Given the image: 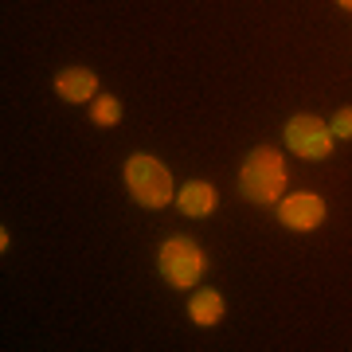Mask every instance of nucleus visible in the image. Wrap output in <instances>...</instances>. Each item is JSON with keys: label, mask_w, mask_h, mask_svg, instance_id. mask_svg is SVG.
I'll return each instance as SVG.
<instances>
[{"label": "nucleus", "mask_w": 352, "mask_h": 352, "mask_svg": "<svg viewBox=\"0 0 352 352\" xmlns=\"http://www.w3.org/2000/svg\"><path fill=\"white\" fill-rule=\"evenodd\" d=\"M176 208H180V215H188V219H208L219 208V192H215L212 180H184L176 188Z\"/></svg>", "instance_id": "obj_7"}, {"label": "nucleus", "mask_w": 352, "mask_h": 352, "mask_svg": "<svg viewBox=\"0 0 352 352\" xmlns=\"http://www.w3.org/2000/svg\"><path fill=\"white\" fill-rule=\"evenodd\" d=\"M278 223L294 231V235H309L329 219V204L317 196V192H286L282 200L274 204Z\"/></svg>", "instance_id": "obj_5"}, {"label": "nucleus", "mask_w": 352, "mask_h": 352, "mask_svg": "<svg viewBox=\"0 0 352 352\" xmlns=\"http://www.w3.org/2000/svg\"><path fill=\"white\" fill-rule=\"evenodd\" d=\"M227 314V302H223V294L215 286H196L188 289V321L196 329H215L219 321H223Z\"/></svg>", "instance_id": "obj_8"}, {"label": "nucleus", "mask_w": 352, "mask_h": 352, "mask_svg": "<svg viewBox=\"0 0 352 352\" xmlns=\"http://www.w3.org/2000/svg\"><path fill=\"white\" fill-rule=\"evenodd\" d=\"M157 270L173 289H196L208 274V254L192 235H168L157 251Z\"/></svg>", "instance_id": "obj_3"}, {"label": "nucleus", "mask_w": 352, "mask_h": 352, "mask_svg": "<svg viewBox=\"0 0 352 352\" xmlns=\"http://www.w3.org/2000/svg\"><path fill=\"white\" fill-rule=\"evenodd\" d=\"M122 184H126L129 200L138 204V208H145V212H161V208L176 204L173 173L153 153H129L126 164H122Z\"/></svg>", "instance_id": "obj_2"}, {"label": "nucleus", "mask_w": 352, "mask_h": 352, "mask_svg": "<svg viewBox=\"0 0 352 352\" xmlns=\"http://www.w3.org/2000/svg\"><path fill=\"white\" fill-rule=\"evenodd\" d=\"M55 94H59L67 106H90V102L102 94V82H98V75H94L90 67L71 63V67H63V71L55 75Z\"/></svg>", "instance_id": "obj_6"}, {"label": "nucleus", "mask_w": 352, "mask_h": 352, "mask_svg": "<svg viewBox=\"0 0 352 352\" xmlns=\"http://www.w3.org/2000/svg\"><path fill=\"white\" fill-rule=\"evenodd\" d=\"M8 247H12V239H8V227H0V251L8 254Z\"/></svg>", "instance_id": "obj_11"}, {"label": "nucleus", "mask_w": 352, "mask_h": 352, "mask_svg": "<svg viewBox=\"0 0 352 352\" xmlns=\"http://www.w3.org/2000/svg\"><path fill=\"white\" fill-rule=\"evenodd\" d=\"M329 129L337 141H352V106H340L333 118H329Z\"/></svg>", "instance_id": "obj_10"}, {"label": "nucleus", "mask_w": 352, "mask_h": 352, "mask_svg": "<svg viewBox=\"0 0 352 352\" xmlns=\"http://www.w3.org/2000/svg\"><path fill=\"white\" fill-rule=\"evenodd\" d=\"M282 138H286V149L302 161H329L333 145H337L329 122L317 113H289V122L282 126Z\"/></svg>", "instance_id": "obj_4"}, {"label": "nucleus", "mask_w": 352, "mask_h": 352, "mask_svg": "<svg viewBox=\"0 0 352 352\" xmlns=\"http://www.w3.org/2000/svg\"><path fill=\"white\" fill-rule=\"evenodd\" d=\"M87 110H90V122H94L98 129H113L118 122H122L126 106H122V98H118V94H98Z\"/></svg>", "instance_id": "obj_9"}, {"label": "nucleus", "mask_w": 352, "mask_h": 352, "mask_svg": "<svg viewBox=\"0 0 352 352\" xmlns=\"http://www.w3.org/2000/svg\"><path fill=\"white\" fill-rule=\"evenodd\" d=\"M337 8L340 12H352V0H337Z\"/></svg>", "instance_id": "obj_12"}, {"label": "nucleus", "mask_w": 352, "mask_h": 352, "mask_svg": "<svg viewBox=\"0 0 352 352\" xmlns=\"http://www.w3.org/2000/svg\"><path fill=\"white\" fill-rule=\"evenodd\" d=\"M289 192V168L282 149L274 145H254L239 164V196L258 208H274Z\"/></svg>", "instance_id": "obj_1"}]
</instances>
